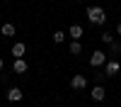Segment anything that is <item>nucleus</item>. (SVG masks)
<instances>
[{
    "label": "nucleus",
    "mask_w": 121,
    "mask_h": 107,
    "mask_svg": "<svg viewBox=\"0 0 121 107\" xmlns=\"http://www.w3.org/2000/svg\"><path fill=\"white\" fill-rule=\"evenodd\" d=\"M87 19H90V24H104V22H107L104 7H102V5H90V7H87Z\"/></svg>",
    "instance_id": "nucleus-1"
},
{
    "label": "nucleus",
    "mask_w": 121,
    "mask_h": 107,
    "mask_svg": "<svg viewBox=\"0 0 121 107\" xmlns=\"http://www.w3.org/2000/svg\"><path fill=\"white\" fill-rule=\"evenodd\" d=\"M119 71H121V63L116 61V58H112V61H107V63H104V75H107V78L119 75Z\"/></svg>",
    "instance_id": "nucleus-2"
},
{
    "label": "nucleus",
    "mask_w": 121,
    "mask_h": 107,
    "mask_svg": "<svg viewBox=\"0 0 121 107\" xmlns=\"http://www.w3.org/2000/svg\"><path fill=\"white\" fill-rule=\"evenodd\" d=\"M70 88H73V90H85L87 88V78L82 73H75L73 78H70Z\"/></svg>",
    "instance_id": "nucleus-3"
},
{
    "label": "nucleus",
    "mask_w": 121,
    "mask_h": 107,
    "mask_svg": "<svg viewBox=\"0 0 121 107\" xmlns=\"http://www.w3.org/2000/svg\"><path fill=\"white\" fill-rule=\"evenodd\" d=\"M104 63H107V56L102 51H95L92 56H90V66H92V68H102Z\"/></svg>",
    "instance_id": "nucleus-4"
},
{
    "label": "nucleus",
    "mask_w": 121,
    "mask_h": 107,
    "mask_svg": "<svg viewBox=\"0 0 121 107\" xmlns=\"http://www.w3.org/2000/svg\"><path fill=\"white\" fill-rule=\"evenodd\" d=\"M90 95H92V100H95V102H102L104 97H107V90H104V85H102V83H97V85L92 88V93H90Z\"/></svg>",
    "instance_id": "nucleus-5"
},
{
    "label": "nucleus",
    "mask_w": 121,
    "mask_h": 107,
    "mask_svg": "<svg viewBox=\"0 0 121 107\" xmlns=\"http://www.w3.org/2000/svg\"><path fill=\"white\" fill-rule=\"evenodd\" d=\"M22 97H24V93L19 90L17 85H12V88H10V90H7V100H10V102H19V100H22Z\"/></svg>",
    "instance_id": "nucleus-6"
},
{
    "label": "nucleus",
    "mask_w": 121,
    "mask_h": 107,
    "mask_svg": "<svg viewBox=\"0 0 121 107\" xmlns=\"http://www.w3.org/2000/svg\"><path fill=\"white\" fill-rule=\"evenodd\" d=\"M27 68H29V63L24 61V56L22 58H15V63H12V71L15 73H27Z\"/></svg>",
    "instance_id": "nucleus-7"
},
{
    "label": "nucleus",
    "mask_w": 121,
    "mask_h": 107,
    "mask_svg": "<svg viewBox=\"0 0 121 107\" xmlns=\"http://www.w3.org/2000/svg\"><path fill=\"white\" fill-rule=\"evenodd\" d=\"M24 51H27V44H24V42L12 44V56H15V58H22V56H24Z\"/></svg>",
    "instance_id": "nucleus-8"
},
{
    "label": "nucleus",
    "mask_w": 121,
    "mask_h": 107,
    "mask_svg": "<svg viewBox=\"0 0 121 107\" xmlns=\"http://www.w3.org/2000/svg\"><path fill=\"white\" fill-rule=\"evenodd\" d=\"M68 51L73 54V56H78L80 51H82V42H80V39H73V42L68 44Z\"/></svg>",
    "instance_id": "nucleus-9"
},
{
    "label": "nucleus",
    "mask_w": 121,
    "mask_h": 107,
    "mask_svg": "<svg viewBox=\"0 0 121 107\" xmlns=\"http://www.w3.org/2000/svg\"><path fill=\"white\" fill-rule=\"evenodd\" d=\"M68 34H70V39H82V27L80 24H70Z\"/></svg>",
    "instance_id": "nucleus-10"
},
{
    "label": "nucleus",
    "mask_w": 121,
    "mask_h": 107,
    "mask_svg": "<svg viewBox=\"0 0 121 107\" xmlns=\"http://www.w3.org/2000/svg\"><path fill=\"white\" fill-rule=\"evenodd\" d=\"M0 34H3V37H15L17 34V27L15 24H3V27H0Z\"/></svg>",
    "instance_id": "nucleus-11"
},
{
    "label": "nucleus",
    "mask_w": 121,
    "mask_h": 107,
    "mask_svg": "<svg viewBox=\"0 0 121 107\" xmlns=\"http://www.w3.org/2000/svg\"><path fill=\"white\" fill-rule=\"evenodd\" d=\"M121 51V42H112V44H109V54H112V56H116Z\"/></svg>",
    "instance_id": "nucleus-12"
},
{
    "label": "nucleus",
    "mask_w": 121,
    "mask_h": 107,
    "mask_svg": "<svg viewBox=\"0 0 121 107\" xmlns=\"http://www.w3.org/2000/svg\"><path fill=\"white\" fill-rule=\"evenodd\" d=\"M53 42H56V44H63V42H65V32H56V34H53Z\"/></svg>",
    "instance_id": "nucleus-13"
},
{
    "label": "nucleus",
    "mask_w": 121,
    "mask_h": 107,
    "mask_svg": "<svg viewBox=\"0 0 121 107\" xmlns=\"http://www.w3.org/2000/svg\"><path fill=\"white\" fill-rule=\"evenodd\" d=\"M102 42H104V44H112V42H114V37L109 34V32H102Z\"/></svg>",
    "instance_id": "nucleus-14"
},
{
    "label": "nucleus",
    "mask_w": 121,
    "mask_h": 107,
    "mask_svg": "<svg viewBox=\"0 0 121 107\" xmlns=\"http://www.w3.org/2000/svg\"><path fill=\"white\" fill-rule=\"evenodd\" d=\"M116 34H119V37H121V22H119V24H116Z\"/></svg>",
    "instance_id": "nucleus-15"
},
{
    "label": "nucleus",
    "mask_w": 121,
    "mask_h": 107,
    "mask_svg": "<svg viewBox=\"0 0 121 107\" xmlns=\"http://www.w3.org/2000/svg\"><path fill=\"white\" fill-rule=\"evenodd\" d=\"M3 66H5V61H3V58H0V71H3Z\"/></svg>",
    "instance_id": "nucleus-16"
}]
</instances>
